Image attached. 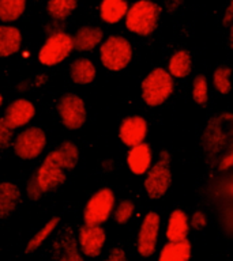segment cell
I'll return each instance as SVG.
<instances>
[{
    "label": "cell",
    "instance_id": "11",
    "mask_svg": "<svg viewBox=\"0 0 233 261\" xmlns=\"http://www.w3.org/2000/svg\"><path fill=\"white\" fill-rule=\"evenodd\" d=\"M159 228H161V218L158 214L154 211L147 212L139 227L138 241H136V249L142 257H150L155 253Z\"/></svg>",
    "mask_w": 233,
    "mask_h": 261
},
{
    "label": "cell",
    "instance_id": "18",
    "mask_svg": "<svg viewBox=\"0 0 233 261\" xmlns=\"http://www.w3.org/2000/svg\"><path fill=\"white\" fill-rule=\"evenodd\" d=\"M22 48V33L16 26L0 24V57L14 56Z\"/></svg>",
    "mask_w": 233,
    "mask_h": 261
},
{
    "label": "cell",
    "instance_id": "6",
    "mask_svg": "<svg viewBox=\"0 0 233 261\" xmlns=\"http://www.w3.org/2000/svg\"><path fill=\"white\" fill-rule=\"evenodd\" d=\"M131 59L132 45L126 37L109 36L100 44V60L108 71H123L130 64Z\"/></svg>",
    "mask_w": 233,
    "mask_h": 261
},
{
    "label": "cell",
    "instance_id": "35",
    "mask_svg": "<svg viewBox=\"0 0 233 261\" xmlns=\"http://www.w3.org/2000/svg\"><path fill=\"white\" fill-rule=\"evenodd\" d=\"M104 261H127V254L122 248H113Z\"/></svg>",
    "mask_w": 233,
    "mask_h": 261
},
{
    "label": "cell",
    "instance_id": "12",
    "mask_svg": "<svg viewBox=\"0 0 233 261\" xmlns=\"http://www.w3.org/2000/svg\"><path fill=\"white\" fill-rule=\"evenodd\" d=\"M34 116H36V106L26 98H18L6 108L3 120L8 128L14 130L28 125Z\"/></svg>",
    "mask_w": 233,
    "mask_h": 261
},
{
    "label": "cell",
    "instance_id": "33",
    "mask_svg": "<svg viewBox=\"0 0 233 261\" xmlns=\"http://www.w3.org/2000/svg\"><path fill=\"white\" fill-rule=\"evenodd\" d=\"M190 226L194 230H202L207 226V216L203 211H195L192 214L191 219H190Z\"/></svg>",
    "mask_w": 233,
    "mask_h": 261
},
{
    "label": "cell",
    "instance_id": "21",
    "mask_svg": "<svg viewBox=\"0 0 233 261\" xmlns=\"http://www.w3.org/2000/svg\"><path fill=\"white\" fill-rule=\"evenodd\" d=\"M192 254L191 242L188 240L167 242L159 252L158 261H190Z\"/></svg>",
    "mask_w": 233,
    "mask_h": 261
},
{
    "label": "cell",
    "instance_id": "24",
    "mask_svg": "<svg viewBox=\"0 0 233 261\" xmlns=\"http://www.w3.org/2000/svg\"><path fill=\"white\" fill-rule=\"evenodd\" d=\"M79 0H48L46 12L56 22H63L68 18L75 8L78 7Z\"/></svg>",
    "mask_w": 233,
    "mask_h": 261
},
{
    "label": "cell",
    "instance_id": "38",
    "mask_svg": "<svg viewBox=\"0 0 233 261\" xmlns=\"http://www.w3.org/2000/svg\"><path fill=\"white\" fill-rule=\"evenodd\" d=\"M46 81H48V76H46V75H44V73H41V75H38V76H37L36 86H42Z\"/></svg>",
    "mask_w": 233,
    "mask_h": 261
},
{
    "label": "cell",
    "instance_id": "32",
    "mask_svg": "<svg viewBox=\"0 0 233 261\" xmlns=\"http://www.w3.org/2000/svg\"><path fill=\"white\" fill-rule=\"evenodd\" d=\"M12 129H10L3 118H0V150H4L11 146L12 143Z\"/></svg>",
    "mask_w": 233,
    "mask_h": 261
},
{
    "label": "cell",
    "instance_id": "10",
    "mask_svg": "<svg viewBox=\"0 0 233 261\" xmlns=\"http://www.w3.org/2000/svg\"><path fill=\"white\" fill-rule=\"evenodd\" d=\"M56 110L61 124L68 130H78L85 125L87 112H86L85 101L78 94H63L57 101Z\"/></svg>",
    "mask_w": 233,
    "mask_h": 261
},
{
    "label": "cell",
    "instance_id": "34",
    "mask_svg": "<svg viewBox=\"0 0 233 261\" xmlns=\"http://www.w3.org/2000/svg\"><path fill=\"white\" fill-rule=\"evenodd\" d=\"M233 165V152L232 148H229L224 152V154L221 155L220 158H218V170L225 173V171H229L232 169Z\"/></svg>",
    "mask_w": 233,
    "mask_h": 261
},
{
    "label": "cell",
    "instance_id": "29",
    "mask_svg": "<svg viewBox=\"0 0 233 261\" xmlns=\"http://www.w3.org/2000/svg\"><path fill=\"white\" fill-rule=\"evenodd\" d=\"M135 212V204L132 200H122L118 205H114L113 214L114 220L118 224H126L132 218Z\"/></svg>",
    "mask_w": 233,
    "mask_h": 261
},
{
    "label": "cell",
    "instance_id": "7",
    "mask_svg": "<svg viewBox=\"0 0 233 261\" xmlns=\"http://www.w3.org/2000/svg\"><path fill=\"white\" fill-rule=\"evenodd\" d=\"M74 50L73 36L63 30L52 32L45 40L38 52V60L45 67H53L63 63Z\"/></svg>",
    "mask_w": 233,
    "mask_h": 261
},
{
    "label": "cell",
    "instance_id": "28",
    "mask_svg": "<svg viewBox=\"0 0 233 261\" xmlns=\"http://www.w3.org/2000/svg\"><path fill=\"white\" fill-rule=\"evenodd\" d=\"M192 99L196 105L206 106L208 101V83L204 75H196L192 82Z\"/></svg>",
    "mask_w": 233,
    "mask_h": 261
},
{
    "label": "cell",
    "instance_id": "2",
    "mask_svg": "<svg viewBox=\"0 0 233 261\" xmlns=\"http://www.w3.org/2000/svg\"><path fill=\"white\" fill-rule=\"evenodd\" d=\"M162 14L161 6L151 0H138L131 4L126 14V28L136 36H151L157 30Z\"/></svg>",
    "mask_w": 233,
    "mask_h": 261
},
{
    "label": "cell",
    "instance_id": "20",
    "mask_svg": "<svg viewBox=\"0 0 233 261\" xmlns=\"http://www.w3.org/2000/svg\"><path fill=\"white\" fill-rule=\"evenodd\" d=\"M69 76L75 85H90L97 76V69L90 59L79 57V59H75L69 65Z\"/></svg>",
    "mask_w": 233,
    "mask_h": 261
},
{
    "label": "cell",
    "instance_id": "5",
    "mask_svg": "<svg viewBox=\"0 0 233 261\" xmlns=\"http://www.w3.org/2000/svg\"><path fill=\"white\" fill-rule=\"evenodd\" d=\"M232 113L224 112L208 121L202 135V144L207 152V156H218L221 152L224 154L225 148H230L232 134H230V129H225L224 125L228 122H232Z\"/></svg>",
    "mask_w": 233,
    "mask_h": 261
},
{
    "label": "cell",
    "instance_id": "19",
    "mask_svg": "<svg viewBox=\"0 0 233 261\" xmlns=\"http://www.w3.org/2000/svg\"><path fill=\"white\" fill-rule=\"evenodd\" d=\"M22 193L18 185L3 181L0 182V219H4L15 211L20 203Z\"/></svg>",
    "mask_w": 233,
    "mask_h": 261
},
{
    "label": "cell",
    "instance_id": "27",
    "mask_svg": "<svg viewBox=\"0 0 233 261\" xmlns=\"http://www.w3.org/2000/svg\"><path fill=\"white\" fill-rule=\"evenodd\" d=\"M230 75H232V69L229 65H220L213 73V85L221 95H226L232 90Z\"/></svg>",
    "mask_w": 233,
    "mask_h": 261
},
{
    "label": "cell",
    "instance_id": "3",
    "mask_svg": "<svg viewBox=\"0 0 233 261\" xmlns=\"http://www.w3.org/2000/svg\"><path fill=\"white\" fill-rule=\"evenodd\" d=\"M175 90V81L165 68H154L147 73L141 85L143 102L150 108L161 106Z\"/></svg>",
    "mask_w": 233,
    "mask_h": 261
},
{
    "label": "cell",
    "instance_id": "17",
    "mask_svg": "<svg viewBox=\"0 0 233 261\" xmlns=\"http://www.w3.org/2000/svg\"><path fill=\"white\" fill-rule=\"evenodd\" d=\"M188 232H190V218H188L187 212L180 208H176L169 215L165 236H167L168 241L176 242V241L187 240Z\"/></svg>",
    "mask_w": 233,
    "mask_h": 261
},
{
    "label": "cell",
    "instance_id": "30",
    "mask_svg": "<svg viewBox=\"0 0 233 261\" xmlns=\"http://www.w3.org/2000/svg\"><path fill=\"white\" fill-rule=\"evenodd\" d=\"M63 254L59 261H85L78 250V242L74 237H68L63 241Z\"/></svg>",
    "mask_w": 233,
    "mask_h": 261
},
{
    "label": "cell",
    "instance_id": "9",
    "mask_svg": "<svg viewBox=\"0 0 233 261\" xmlns=\"http://www.w3.org/2000/svg\"><path fill=\"white\" fill-rule=\"evenodd\" d=\"M11 144L16 156L25 161H33L44 152L46 134L40 126H28L16 135Z\"/></svg>",
    "mask_w": 233,
    "mask_h": 261
},
{
    "label": "cell",
    "instance_id": "23",
    "mask_svg": "<svg viewBox=\"0 0 233 261\" xmlns=\"http://www.w3.org/2000/svg\"><path fill=\"white\" fill-rule=\"evenodd\" d=\"M168 72L173 79H184L192 71V57L191 53L185 49L176 50L169 59L168 63Z\"/></svg>",
    "mask_w": 233,
    "mask_h": 261
},
{
    "label": "cell",
    "instance_id": "15",
    "mask_svg": "<svg viewBox=\"0 0 233 261\" xmlns=\"http://www.w3.org/2000/svg\"><path fill=\"white\" fill-rule=\"evenodd\" d=\"M153 163V150L150 144L142 142L136 146L130 147L127 154V165L135 175L146 174Z\"/></svg>",
    "mask_w": 233,
    "mask_h": 261
},
{
    "label": "cell",
    "instance_id": "1",
    "mask_svg": "<svg viewBox=\"0 0 233 261\" xmlns=\"http://www.w3.org/2000/svg\"><path fill=\"white\" fill-rule=\"evenodd\" d=\"M79 161V148L71 140H64L52 150L34 173L42 193H48L61 187L67 179V170H74Z\"/></svg>",
    "mask_w": 233,
    "mask_h": 261
},
{
    "label": "cell",
    "instance_id": "36",
    "mask_svg": "<svg viewBox=\"0 0 233 261\" xmlns=\"http://www.w3.org/2000/svg\"><path fill=\"white\" fill-rule=\"evenodd\" d=\"M232 20H233V4L229 3V6L226 7V11H225L224 18H222V23H224L225 26H230Z\"/></svg>",
    "mask_w": 233,
    "mask_h": 261
},
{
    "label": "cell",
    "instance_id": "16",
    "mask_svg": "<svg viewBox=\"0 0 233 261\" xmlns=\"http://www.w3.org/2000/svg\"><path fill=\"white\" fill-rule=\"evenodd\" d=\"M104 32L98 26H82L77 30L75 36L73 37L74 49L78 52H90L102 42Z\"/></svg>",
    "mask_w": 233,
    "mask_h": 261
},
{
    "label": "cell",
    "instance_id": "25",
    "mask_svg": "<svg viewBox=\"0 0 233 261\" xmlns=\"http://www.w3.org/2000/svg\"><path fill=\"white\" fill-rule=\"evenodd\" d=\"M28 0H0V20L4 23L15 22L24 15Z\"/></svg>",
    "mask_w": 233,
    "mask_h": 261
},
{
    "label": "cell",
    "instance_id": "31",
    "mask_svg": "<svg viewBox=\"0 0 233 261\" xmlns=\"http://www.w3.org/2000/svg\"><path fill=\"white\" fill-rule=\"evenodd\" d=\"M26 193H28V197L32 201H37V200L41 199V196L44 195L42 191H41L40 185H38V181H37L36 173H33V175L29 178L28 185H26Z\"/></svg>",
    "mask_w": 233,
    "mask_h": 261
},
{
    "label": "cell",
    "instance_id": "8",
    "mask_svg": "<svg viewBox=\"0 0 233 261\" xmlns=\"http://www.w3.org/2000/svg\"><path fill=\"white\" fill-rule=\"evenodd\" d=\"M116 205V197L112 189L101 188L90 196L83 210V220L89 226H101L109 219Z\"/></svg>",
    "mask_w": 233,
    "mask_h": 261
},
{
    "label": "cell",
    "instance_id": "39",
    "mask_svg": "<svg viewBox=\"0 0 233 261\" xmlns=\"http://www.w3.org/2000/svg\"><path fill=\"white\" fill-rule=\"evenodd\" d=\"M3 105V95H2V94H0V106Z\"/></svg>",
    "mask_w": 233,
    "mask_h": 261
},
{
    "label": "cell",
    "instance_id": "13",
    "mask_svg": "<svg viewBox=\"0 0 233 261\" xmlns=\"http://www.w3.org/2000/svg\"><path fill=\"white\" fill-rule=\"evenodd\" d=\"M106 241V232L101 226H89L83 224L79 228L78 244L81 246L82 253L86 257L96 258L101 254Z\"/></svg>",
    "mask_w": 233,
    "mask_h": 261
},
{
    "label": "cell",
    "instance_id": "26",
    "mask_svg": "<svg viewBox=\"0 0 233 261\" xmlns=\"http://www.w3.org/2000/svg\"><path fill=\"white\" fill-rule=\"evenodd\" d=\"M59 223H60V218H59V216H53V218H51V219H49L48 222H46V223H45L44 226L30 238V240H29L28 245H26V248H25V253H26V254H30V253L36 252L37 249L40 248L41 245L48 240V237L55 231V228L59 226Z\"/></svg>",
    "mask_w": 233,
    "mask_h": 261
},
{
    "label": "cell",
    "instance_id": "22",
    "mask_svg": "<svg viewBox=\"0 0 233 261\" xmlns=\"http://www.w3.org/2000/svg\"><path fill=\"white\" fill-rule=\"evenodd\" d=\"M128 7L127 0H101L100 18L106 24H116L124 19Z\"/></svg>",
    "mask_w": 233,
    "mask_h": 261
},
{
    "label": "cell",
    "instance_id": "4",
    "mask_svg": "<svg viewBox=\"0 0 233 261\" xmlns=\"http://www.w3.org/2000/svg\"><path fill=\"white\" fill-rule=\"evenodd\" d=\"M172 155L168 150H161L158 161L151 163L150 169L146 171V178L143 182L145 192L151 200H158L167 195L172 185L171 170Z\"/></svg>",
    "mask_w": 233,
    "mask_h": 261
},
{
    "label": "cell",
    "instance_id": "37",
    "mask_svg": "<svg viewBox=\"0 0 233 261\" xmlns=\"http://www.w3.org/2000/svg\"><path fill=\"white\" fill-rule=\"evenodd\" d=\"M181 3H183V0H168L167 7L169 11L173 12V11H176V10H177L180 6H181Z\"/></svg>",
    "mask_w": 233,
    "mask_h": 261
},
{
    "label": "cell",
    "instance_id": "14",
    "mask_svg": "<svg viewBox=\"0 0 233 261\" xmlns=\"http://www.w3.org/2000/svg\"><path fill=\"white\" fill-rule=\"evenodd\" d=\"M147 130H149V125H147L146 118L142 116H128L120 122L119 139L127 147L136 146L139 143L145 142Z\"/></svg>",
    "mask_w": 233,
    "mask_h": 261
}]
</instances>
